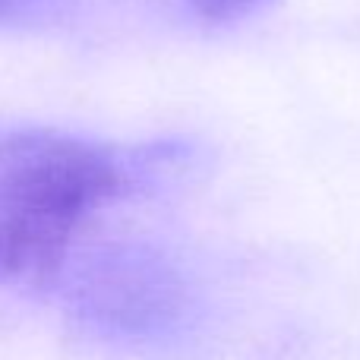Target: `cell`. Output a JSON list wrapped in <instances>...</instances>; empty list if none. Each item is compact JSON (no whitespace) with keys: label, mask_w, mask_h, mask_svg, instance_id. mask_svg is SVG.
I'll list each match as a JSON object with an SVG mask.
<instances>
[{"label":"cell","mask_w":360,"mask_h":360,"mask_svg":"<svg viewBox=\"0 0 360 360\" xmlns=\"http://www.w3.org/2000/svg\"><path fill=\"white\" fill-rule=\"evenodd\" d=\"M133 186L111 146L38 127L0 136V291L54 285L76 237Z\"/></svg>","instance_id":"6da1fadb"},{"label":"cell","mask_w":360,"mask_h":360,"mask_svg":"<svg viewBox=\"0 0 360 360\" xmlns=\"http://www.w3.org/2000/svg\"><path fill=\"white\" fill-rule=\"evenodd\" d=\"M266 4L269 0H186V6H190L199 19L215 22V25H228V22H237V19H247Z\"/></svg>","instance_id":"7a4b0ae2"},{"label":"cell","mask_w":360,"mask_h":360,"mask_svg":"<svg viewBox=\"0 0 360 360\" xmlns=\"http://www.w3.org/2000/svg\"><path fill=\"white\" fill-rule=\"evenodd\" d=\"M16 4V0H0V16H6V13H10V6Z\"/></svg>","instance_id":"3957f363"}]
</instances>
